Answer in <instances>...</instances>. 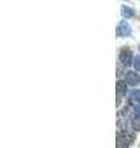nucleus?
I'll return each mask as SVG.
<instances>
[{"label":"nucleus","instance_id":"0eeeda50","mask_svg":"<svg viewBox=\"0 0 140 148\" xmlns=\"http://www.w3.org/2000/svg\"><path fill=\"white\" fill-rule=\"evenodd\" d=\"M132 126L135 131H139L140 130V115L139 114H134L132 117Z\"/></svg>","mask_w":140,"mask_h":148},{"label":"nucleus","instance_id":"f257e3e1","mask_svg":"<svg viewBox=\"0 0 140 148\" xmlns=\"http://www.w3.org/2000/svg\"><path fill=\"white\" fill-rule=\"evenodd\" d=\"M132 34V29L127 21H120L118 26H117V35L118 36H122V37H127L130 36Z\"/></svg>","mask_w":140,"mask_h":148},{"label":"nucleus","instance_id":"423d86ee","mask_svg":"<svg viewBox=\"0 0 140 148\" xmlns=\"http://www.w3.org/2000/svg\"><path fill=\"white\" fill-rule=\"evenodd\" d=\"M130 100L134 103V105H140V89L130 92Z\"/></svg>","mask_w":140,"mask_h":148},{"label":"nucleus","instance_id":"f03ea898","mask_svg":"<svg viewBox=\"0 0 140 148\" xmlns=\"http://www.w3.org/2000/svg\"><path fill=\"white\" fill-rule=\"evenodd\" d=\"M119 61L122 62L124 66H130L133 62V54H132V51L130 49H123L119 54Z\"/></svg>","mask_w":140,"mask_h":148},{"label":"nucleus","instance_id":"7ed1b4c3","mask_svg":"<svg viewBox=\"0 0 140 148\" xmlns=\"http://www.w3.org/2000/svg\"><path fill=\"white\" fill-rule=\"evenodd\" d=\"M140 82V77H139V74L137 73H134V72H128L127 73V83L129 85H137L138 83Z\"/></svg>","mask_w":140,"mask_h":148},{"label":"nucleus","instance_id":"6e6552de","mask_svg":"<svg viewBox=\"0 0 140 148\" xmlns=\"http://www.w3.org/2000/svg\"><path fill=\"white\" fill-rule=\"evenodd\" d=\"M134 68L137 69L138 72H140V54H138L137 57L134 58Z\"/></svg>","mask_w":140,"mask_h":148},{"label":"nucleus","instance_id":"39448f33","mask_svg":"<svg viewBox=\"0 0 140 148\" xmlns=\"http://www.w3.org/2000/svg\"><path fill=\"white\" fill-rule=\"evenodd\" d=\"M120 14H122V16H123V17H128V18H130V17L134 15V11H133V9H132V8H128L127 5H123L122 8H120Z\"/></svg>","mask_w":140,"mask_h":148},{"label":"nucleus","instance_id":"20e7f679","mask_svg":"<svg viewBox=\"0 0 140 148\" xmlns=\"http://www.w3.org/2000/svg\"><path fill=\"white\" fill-rule=\"evenodd\" d=\"M125 94H127V83L123 80L117 82V95L124 96Z\"/></svg>","mask_w":140,"mask_h":148}]
</instances>
